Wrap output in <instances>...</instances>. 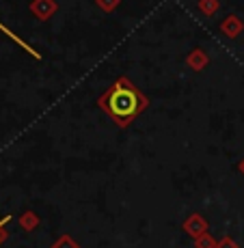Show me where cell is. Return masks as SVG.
<instances>
[{
  "label": "cell",
  "instance_id": "cell-7",
  "mask_svg": "<svg viewBox=\"0 0 244 248\" xmlns=\"http://www.w3.org/2000/svg\"><path fill=\"white\" fill-rule=\"evenodd\" d=\"M4 222H9V218H4V220H2V222H0V242H2V240H4V231H2V225H4Z\"/></svg>",
  "mask_w": 244,
  "mask_h": 248
},
{
  "label": "cell",
  "instance_id": "cell-3",
  "mask_svg": "<svg viewBox=\"0 0 244 248\" xmlns=\"http://www.w3.org/2000/svg\"><path fill=\"white\" fill-rule=\"evenodd\" d=\"M242 28H244V24L240 22L238 16H229L227 20L221 22V31H223V35H227V37H236Z\"/></svg>",
  "mask_w": 244,
  "mask_h": 248
},
{
  "label": "cell",
  "instance_id": "cell-5",
  "mask_svg": "<svg viewBox=\"0 0 244 248\" xmlns=\"http://www.w3.org/2000/svg\"><path fill=\"white\" fill-rule=\"evenodd\" d=\"M199 9L203 16H214L218 11V0H199Z\"/></svg>",
  "mask_w": 244,
  "mask_h": 248
},
{
  "label": "cell",
  "instance_id": "cell-1",
  "mask_svg": "<svg viewBox=\"0 0 244 248\" xmlns=\"http://www.w3.org/2000/svg\"><path fill=\"white\" fill-rule=\"evenodd\" d=\"M98 106L117 125L126 127L147 108V97L128 78H119L111 89L104 91V95L98 99Z\"/></svg>",
  "mask_w": 244,
  "mask_h": 248
},
{
  "label": "cell",
  "instance_id": "cell-2",
  "mask_svg": "<svg viewBox=\"0 0 244 248\" xmlns=\"http://www.w3.org/2000/svg\"><path fill=\"white\" fill-rule=\"evenodd\" d=\"M31 9L39 20H48V17H52L56 13V2L54 0H35L31 4Z\"/></svg>",
  "mask_w": 244,
  "mask_h": 248
},
{
  "label": "cell",
  "instance_id": "cell-6",
  "mask_svg": "<svg viewBox=\"0 0 244 248\" xmlns=\"http://www.w3.org/2000/svg\"><path fill=\"white\" fill-rule=\"evenodd\" d=\"M95 2H98V7L104 9V11H113V9L119 4V0H95Z\"/></svg>",
  "mask_w": 244,
  "mask_h": 248
},
{
  "label": "cell",
  "instance_id": "cell-4",
  "mask_svg": "<svg viewBox=\"0 0 244 248\" xmlns=\"http://www.w3.org/2000/svg\"><path fill=\"white\" fill-rule=\"evenodd\" d=\"M186 61H188V65H190L193 69H203L205 63H208V56H205L203 50H195V52H190Z\"/></svg>",
  "mask_w": 244,
  "mask_h": 248
}]
</instances>
